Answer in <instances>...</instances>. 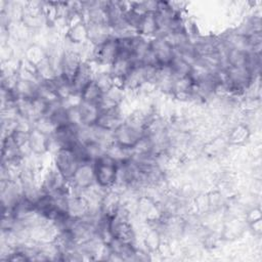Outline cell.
<instances>
[{"label": "cell", "instance_id": "1", "mask_svg": "<svg viewBox=\"0 0 262 262\" xmlns=\"http://www.w3.org/2000/svg\"><path fill=\"white\" fill-rule=\"evenodd\" d=\"M119 163L106 152L93 162L95 184L103 189L113 188L117 181Z\"/></svg>", "mask_w": 262, "mask_h": 262}, {"label": "cell", "instance_id": "3", "mask_svg": "<svg viewBox=\"0 0 262 262\" xmlns=\"http://www.w3.org/2000/svg\"><path fill=\"white\" fill-rule=\"evenodd\" d=\"M119 52L118 38L112 36L98 46H94L92 56L93 60L99 66H108L115 61Z\"/></svg>", "mask_w": 262, "mask_h": 262}, {"label": "cell", "instance_id": "9", "mask_svg": "<svg viewBox=\"0 0 262 262\" xmlns=\"http://www.w3.org/2000/svg\"><path fill=\"white\" fill-rule=\"evenodd\" d=\"M78 110L80 114L81 125H86V126L95 124L100 112L98 104L85 102L82 100L78 102Z\"/></svg>", "mask_w": 262, "mask_h": 262}, {"label": "cell", "instance_id": "10", "mask_svg": "<svg viewBox=\"0 0 262 262\" xmlns=\"http://www.w3.org/2000/svg\"><path fill=\"white\" fill-rule=\"evenodd\" d=\"M158 23L155 13H145L141 16L136 34L142 37H156L158 35Z\"/></svg>", "mask_w": 262, "mask_h": 262}, {"label": "cell", "instance_id": "8", "mask_svg": "<svg viewBox=\"0 0 262 262\" xmlns=\"http://www.w3.org/2000/svg\"><path fill=\"white\" fill-rule=\"evenodd\" d=\"M124 122L120 107L100 110L95 124L110 131H115Z\"/></svg>", "mask_w": 262, "mask_h": 262}, {"label": "cell", "instance_id": "2", "mask_svg": "<svg viewBox=\"0 0 262 262\" xmlns=\"http://www.w3.org/2000/svg\"><path fill=\"white\" fill-rule=\"evenodd\" d=\"M53 167L69 182L78 169L80 162L71 148H57L53 152Z\"/></svg>", "mask_w": 262, "mask_h": 262}, {"label": "cell", "instance_id": "5", "mask_svg": "<svg viewBox=\"0 0 262 262\" xmlns=\"http://www.w3.org/2000/svg\"><path fill=\"white\" fill-rule=\"evenodd\" d=\"M83 61L82 56L79 52L74 49H66L59 58V74L64 79L71 81L81 62Z\"/></svg>", "mask_w": 262, "mask_h": 262}, {"label": "cell", "instance_id": "6", "mask_svg": "<svg viewBox=\"0 0 262 262\" xmlns=\"http://www.w3.org/2000/svg\"><path fill=\"white\" fill-rule=\"evenodd\" d=\"M93 78H94V72L92 70V67L90 66L89 61L83 60L79 69L77 70L76 74L71 80L74 95L80 97V94L83 91V89L93 80Z\"/></svg>", "mask_w": 262, "mask_h": 262}, {"label": "cell", "instance_id": "4", "mask_svg": "<svg viewBox=\"0 0 262 262\" xmlns=\"http://www.w3.org/2000/svg\"><path fill=\"white\" fill-rule=\"evenodd\" d=\"M149 49L160 68L168 67L175 55L173 46L162 36H156L149 41Z\"/></svg>", "mask_w": 262, "mask_h": 262}, {"label": "cell", "instance_id": "7", "mask_svg": "<svg viewBox=\"0 0 262 262\" xmlns=\"http://www.w3.org/2000/svg\"><path fill=\"white\" fill-rule=\"evenodd\" d=\"M28 146L32 155L42 156L50 150V135H47L33 127L29 133Z\"/></svg>", "mask_w": 262, "mask_h": 262}, {"label": "cell", "instance_id": "11", "mask_svg": "<svg viewBox=\"0 0 262 262\" xmlns=\"http://www.w3.org/2000/svg\"><path fill=\"white\" fill-rule=\"evenodd\" d=\"M102 94H103V91L96 84V82L94 80H92L81 92L80 100L85 101V102L98 104L101 97H102Z\"/></svg>", "mask_w": 262, "mask_h": 262}]
</instances>
